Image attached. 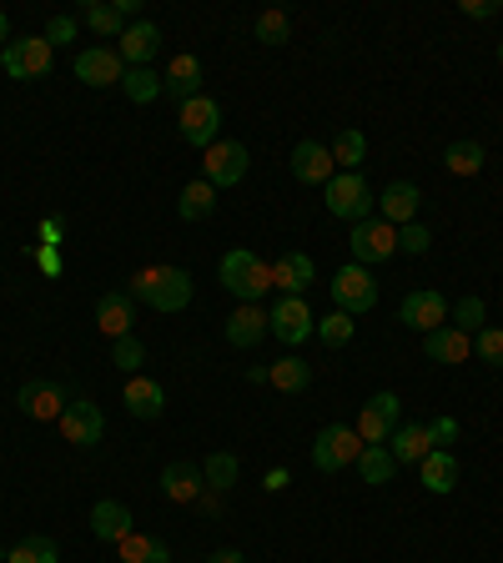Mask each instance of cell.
Returning a JSON list of instances; mask_svg holds the SVG:
<instances>
[{
    "label": "cell",
    "instance_id": "1",
    "mask_svg": "<svg viewBox=\"0 0 503 563\" xmlns=\"http://www.w3.org/2000/svg\"><path fill=\"white\" fill-rule=\"evenodd\" d=\"M127 292L136 302L156 307V312H182L192 302V272L187 267H141Z\"/></svg>",
    "mask_w": 503,
    "mask_h": 563
},
{
    "label": "cell",
    "instance_id": "48",
    "mask_svg": "<svg viewBox=\"0 0 503 563\" xmlns=\"http://www.w3.org/2000/svg\"><path fill=\"white\" fill-rule=\"evenodd\" d=\"M458 11H463V15H473V21H493V15H499L503 5H499V0H463Z\"/></svg>",
    "mask_w": 503,
    "mask_h": 563
},
{
    "label": "cell",
    "instance_id": "8",
    "mask_svg": "<svg viewBox=\"0 0 503 563\" xmlns=\"http://www.w3.org/2000/svg\"><path fill=\"white\" fill-rule=\"evenodd\" d=\"M332 302L342 307L348 317H363L378 307V282L368 267H358V262H348V267L332 272Z\"/></svg>",
    "mask_w": 503,
    "mask_h": 563
},
{
    "label": "cell",
    "instance_id": "52",
    "mask_svg": "<svg viewBox=\"0 0 503 563\" xmlns=\"http://www.w3.org/2000/svg\"><path fill=\"white\" fill-rule=\"evenodd\" d=\"M11 46V21H6V11H0V51Z\"/></svg>",
    "mask_w": 503,
    "mask_h": 563
},
{
    "label": "cell",
    "instance_id": "45",
    "mask_svg": "<svg viewBox=\"0 0 503 563\" xmlns=\"http://www.w3.org/2000/svg\"><path fill=\"white\" fill-rule=\"evenodd\" d=\"M76 31H81V21H76V15H51L46 41H51V46H66V41H76Z\"/></svg>",
    "mask_w": 503,
    "mask_h": 563
},
{
    "label": "cell",
    "instance_id": "36",
    "mask_svg": "<svg viewBox=\"0 0 503 563\" xmlns=\"http://www.w3.org/2000/svg\"><path fill=\"white\" fill-rule=\"evenodd\" d=\"M332 162L342 166V172H358V166L368 162V136L358 126H348V131H338V136H332Z\"/></svg>",
    "mask_w": 503,
    "mask_h": 563
},
{
    "label": "cell",
    "instance_id": "51",
    "mask_svg": "<svg viewBox=\"0 0 503 563\" xmlns=\"http://www.w3.org/2000/svg\"><path fill=\"white\" fill-rule=\"evenodd\" d=\"M207 563H247V559H242V549H217Z\"/></svg>",
    "mask_w": 503,
    "mask_h": 563
},
{
    "label": "cell",
    "instance_id": "33",
    "mask_svg": "<svg viewBox=\"0 0 503 563\" xmlns=\"http://www.w3.org/2000/svg\"><path fill=\"white\" fill-rule=\"evenodd\" d=\"M121 91H127L131 106H152L162 91V76H156L152 66H127V76H121Z\"/></svg>",
    "mask_w": 503,
    "mask_h": 563
},
{
    "label": "cell",
    "instance_id": "49",
    "mask_svg": "<svg viewBox=\"0 0 503 563\" xmlns=\"http://www.w3.org/2000/svg\"><path fill=\"white\" fill-rule=\"evenodd\" d=\"M61 232H66V217H61V211H51L46 222H41V246H61Z\"/></svg>",
    "mask_w": 503,
    "mask_h": 563
},
{
    "label": "cell",
    "instance_id": "17",
    "mask_svg": "<svg viewBox=\"0 0 503 563\" xmlns=\"http://www.w3.org/2000/svg\"><path fill=\"white\" fill-rule=\"evenodd\" d=\"M131 322H136V297L131 292H101L96 297V328L106 332V338H131Z\"/></svg>",
    "mask_w": 503,
    "mask_h": 563
},
{
    "label": "cell",
    "instance_id": "50",
    "mask_svg": "<svg viewBox=\"0 0 503 563\" xmlns=\"http://www.w3.org/2000/svg\"><path fill=\"white\" fill-rule=\"evenodd\" d=\"M267 493H282L287 488V468H267V483H262Z\"/></svg>",
    "mask_w": 503,
    "mask_h": 563
},
{
    "label": "cell",
    "instance_id": "21",
    "mask_svg": "<svg viewBox=\"0 0 503 563\" xmlns=\"http://www.w3.org/2000/svg\"><path fill=\"white\" fill-rule=\"evenodd\" d=\"M156 51H162V31H156L152 21H131L117 41V56L127 60V66H146Z\"/></svg>",
    "mask_w": 503,
    "mask_h": 563
},
{
    "label": "cell",
    "instance_id": "24",
    "mask_svg": "<svg viewBox=\"0 0 503 563\" xmlns=\"http://www.w3.org/2000/svg\"><path fill=\"white\" fill-rule=\"evenodd\" d=\"M418 187L413 181H387L383 187V197H378V217L383 222H393V227H408L413 217H418Z\"/></svg>",
    "mask_w": 503,
    "mask_h": 563
},
{
    "label": "cell",
    "instance_id": "46",
    "mask_svg": "<svg viewBox=\"0 0 503 563\" xmlns=\"http://www.w3.org/2000/svg\"><path fill=\"white\" fill-rule=\"evenodd\" d=\"M428 433H434V448L458 443V418H434V422H428Z\"/></svg>",
    "mask_w": 503,
    "mask_h": 563
},
{
    "label": "cell",
    "instance_id": "3",
    "mask_svg": "<svg viewBox=\"0 0 503 563\" xmlns=\"http://www.w3.org/2000/svg\"><path fill=\"white\" fill-rule=\"evenodd\" d=\"M363 438H358V428H348V422H328V428H317L313 438V468L317 473H342L358 463V453H363Z\"/></svg>",
    "mask_w": 503,
    "mask_h": 563
},
{
    "label": "cell",
    "instance_id": "38",
    "mask_svg": "<svg viewBox=\"0 0 503 563\" xmlns=\"http://www.w3.org/2000/svg\"><path fill=\"white\" fill-rule=\"evenodd\" d=\"M252 35H258L262 46H287V41H293V15L267 5V11L258 15V25H252Z\"/></svg>",
    "mask_w": 503,
    "mask_h": 563
},
{
    "label": "cell",
    "instance_id": "26",
    "mask_svg": "<svg viewBox=\"0 0 503 563\" xmlns=\"http://www.w3.org/2000/svg\"><path fill=\"white\" fill-rule=\"evenodd\" d=\"M262 338H267V312H262L258 302H252V307H237V312L227 317V342H232V347L252 352Z\"/></svg>",
    "mask_w": 503,
    "mask_h": 563
},
{
    "label": "cell",
    "instance_id": "23",
    "mask_svg": "<svg viewBox=\"0 0 503 563\" xmlns=\"http://www.w3.org/2000/svg\"><path fill=\"white\" fill-rule=\"evenodd\" d=\"M423 352H428V357H434V363H469L473 357V338L469 332H458L453 322H444V328L438 332H428V338H423Z\"/></svg>",
    "mask_w": 503,
    "mask_h": 563
},
{
    "label": "cell",
    "instance_id": "5",
    "mask_svg": "<svg viewBox=\"0 0 503 563\" xmlns=\"http://www.w3.org/2000/svg\"><path fill=\"white\" fill-rule=\"evenodd\" d=\"M373 187H368L363 181V172H338L328 181V211L332 217H342V222H368V217H373Z\"/></svg>",
    "mask_w": 503,
    "mask_h": 563
},
{
    "label": "cell",
    "instance_id": "6",
    "mask_svg": "<svg viewBox=\"0 0 503 563\" xmlns=\"http://www.w3.org/2000/svg\"><path fill=\"white\" fill-rule=\"evenodd\" d=\"M398 422H403V398L398 393H373V398L363 402V412H358V438H363L368 448H387V438L398 433Z\"/></svg>",
    "mask_w": 503,
    "mask_h": 563
},
{
    "label": "cell",
    "instance_id": "41",
    "mask_svg": "<svg viewBox=\"0 0 503 563\" xmlns=\"http://www.w3.org/2000/svg\"><path fill=\"white\" fill-rule=\"evenodd\" d=\"M11 563H61V553L46 533H31V539H21L11 549Z\"/></svg>",
    "mask_w": 503,
    "mask_h": 563
},
{
    "label": "cell",
    "instance_id": "13",
    "mask_svg": "<svg viewBox=\"0 0 503 563\" xmlns=\"http://www.w3.org/2000/svg\"><path fill=\"white\" fill-rule=\"evenodd\" d=\"M398 322L403 328H413V332H438L448 322V297L444 292H434V287H418V292H408L403 297V307H398Z\"/></svg>",
    "mask_w": 503,
    "mask_h": 563
},
{
    "label": "cell",
    "instance_id": "19",
    "mask_svg": "<svg viewBox=\"0 0 503 563\" xmlns=\"http://www.w3.org/2000/svg\"><path fill=\"white\" fill-rule=\"evenodd\" d=\"M201 81H207V70H201V60L182 51V56H172V70L162 76V91L172 96L176 106H187L192 96H201Z\"/></svg>",
    "mask_w": 503,
    "mask_h": 563
},
{
    "label": "cell",
    "instance_id": "25",
    "mask_svg": "<svg viewBox=\"0 0 503 563\" xmlns=\"http://www.w3.org/2000/svg\"><path fill=\"white\" fill-rule=\"evenodd\" d=\"M121 402H127V412L131 418H162L166 412V393H162V383H152V377H127V393H121Z\"/></svg>",
    "mask_w": 503,
    "mask_h": 563
},
{
    "label": "cell",
    "instance_id": "44",
    "mask_svg": "<svg viewBox=\"0 0 503 563\" xmlns=\"http://www.w3.org/2000/svg\"><path fill=\"white\" fill-rule=\"evenodd\" d=\"M434 246V232L423 222H408V227H398V252H408V257H423Z\"/></svg>",
    "mask_w": 503,
    "mask_h": 563
},
{
    "label": "cell",
    "instance_id": "7",
    "mask_svg": "<svg viewBox=\"0 0 503 563\" xmlns=\"http://www.w3.org/2000/svg\"><path fill=\"white\" fill-rule=\"evenodd\" d=\"M348 246H352V262H358V267H378V262L398 257V227L383 222V217H368V222L352 227Z\"/></svg>",
    "mask_w": 503,
    "mask_h": 563
},
{
    "label": "cell",
    "instance_id": "9",
    "mask_svg": "<svg viewBox=\"0 0 503 563\" xmlns=\"http://www.w3.org/2000/svg\"><path fill=\"white\" fill-rule=\"evenodd\" d=\"M247 166H252V152H247L242 141H211L207 156H201V172H207V181L217 191L237 187V181L247 176Z\"/></svg>",
    "mask_w": 503,
    "mask_h": 563
},
{
    "label": "cell",
    "instance_id": "34",
    "mask_svg": "<svg viewBox=\"0 0 503 563\" xmlns=\"http://www.w3.org/2000/svg\"><path fill=\"white\" fill-rule=\"evenodd\" d=\"M483 162H489V152H483V141H448L444 152V166L453 176H479Z\"/></svg>",
    "mask_w": 503,
    "mask_h": 563
},
{
    "label": "cell",
    "instance_id": "28",
    "mask_svg": "<svg viewBox=\"0 0 503 563\" xmlns=\"http://www.w3.org/2000/svg\"><path fill=\"white\" fill-rule=\"evenodd\" d=\"M70 15H76V21H81L91 35H111V41H121V31L131 25L127 15H121L117 5H106V0H81Z\"/></svg>",
    "mask_w": 503,
    "mask_h": 563
},
{
    "label": "cell",
    "instance_id": "37",
    "mask_svg": "<svg viewBox=\"0 0 503 563\" xmlns=\"http://www.w3.org/2000/svg\"><path fill=\"white\" fill-rule=\"evenodd\" d=\"M352 468L363 473V483H373V488H383V483H393V473H398V463H393V453H387V448H363Z\"/></svg>",
    "mask_w": 503,
    "mask_h": 563
},
{
    "label": "cell",
    "instance_id": "35",
    "mask_svg": "<svg viewBox=\"0 0 503 563\" xmlns=\"http://www.w3.org/2000/svg\"><path fill=\"white\" fill-rule=\"evenodd\" d=\"M352 332H358V317H348V312H342V307H332L328 317H317L313 338L322 342V347H348V342H352Z\"/></svg>",
    "mask_w": 503,
    "mask_h": 563
},
{
    "label": "cell",
    "instance_id": "22",
    "mask_svg": "<svg viewBox=\"0 0 503 563\" xmlns=\"http://www.w3.org/2000/svg\"><path fill=\"white\" fill-rule=\"evenodd\" d=\"M387 453L393 463H423V457L434 453V433H428V422H398V433L387 438Z\"/></svg>",
    "mask_w": 503,
    "mask_h": 563
},
{
    "label": "cell",
    "instance_id": "30",
    "mask_svg": "<svg viewBox=\"0 0 503 563\" xmlns=\"http://www.w3.org/2000/svg\"><path fill=\"white\" fill-rule=\"evenodd\" d=\"M176 211H182V222H207L211 211H217V187H211L207 176H201V181H187L182 197H176Z\"/></svg>",
    "mask_w": 503,
    "mask_h": 563
},
{
    "label": "cell",
    "instance_id": "53",
    "mask_svg": "<svg viewBox=\"0 0 503 563\" xmlns=\"http://www.w3.org/2000/svg\"><path fill=\"white\" fill-rule=\"evenodd\" d=\"M0 563H11V553H0Z\"/></svg>",
    "mask_w": 503,
    "mask_h": 563
},
{
    "label": "cell",
    "instance_id": "54",
    "mask_svg": "<svg viewBox=\"0 0 503 563\" xmlns=\"http://www.w3.org/2000/svg\"><path fill=\"white\" fill-rule=\"evenodd\" d=\"M499 60H503V41H499Z\"/></svg>",
    "mask_w": 503,
    "mask_h": 563
},
{
    "label": "cell",
    "instance_id": "16",
    "mask_svg": "<svg viewBox=\"0 0 503 563\" xmlns=\"http://www.w3.org/2000/svg\"><path fill=\"white\" fill-rule=\"evenodd\" d=\"M15 402H21L25 418L35 422H61V412H66V393H61L56 383H41V377H31V383H21V393H15Z\"/></svg>",
    "mask_w": 503,
    "mask_h": 563
},
{
    "label": "cell",
    "instance_id": "43",
    "mask_svg": "<svg viewBox=\"0 0 503 563\" xmlns=\"http://www.w3.org/2000/svg\"><path fill=\"white\" fill-rule=\"evenodd\" d=\"M473 352H479L489 367H503V328H483L473 332Z\"/></svg>",
    "mask_w": 503,
    "mask_h": 563
},
{
    "label": "cell",
    "instance_id": "32",
    "mask_svg": "<svg viewBox=\"0 0 503 563\" xmlns=\"http://www.w3.org/2000/svg\"><path fill=\"white\" fill-rule=\"evenodd\" d=\"M267 383L277 387V393H307V383H313V367H307L297 352H287V357H277V363L267 367Z\"/></svg>",
    "mask_w": 503,
    "mask_h": 563
},
{
    "label": "cell",
    "instance_id": "42",
    "mask_svg": "<svg viewBox=\"0 0 503 563\" xmlns=\"http://www.w3.org/2000/svg\"><path fill=\"white\" fill-rule=\"evenodd\" d=\"M111 363H117L127 377H136L141 363H146V347H141L136 338H117V342H111Z\"/></svg>",
    "mask_w": 503,
    "mask_h": 563
},
{
    "label": "cell",
    "instance_id": "29",
    "mask_svg": "<svg viewBox=\"0 0 503 563\" xmlns=\"http://www.w3.org/2000/svg\"><path fill=\"white\" fill-rule=\"evenodd\" d=\"M91 533L101 543H121L131 533V508L117 504V498H101V504L91 508Z\"/></svg>",
    "mask_w": 503,
    "mask_h": 563
},
{
    "label": "cell",
    "instance_id": "47",
    "mask_svg": "<svg viewBox=\"0 0 503 563\" xmlns=\"http://www.w3.org/2000/svg\"><path fill=\"white\" fill-rule=\"evenodd\" d=\"M35 267L46 272V277H61V267H66V262H61V246H35Z\"/></svg>",
    "mask_w": 503,
    "mask_h": 563
},
{
    "label": "cell",
    "instance_id": "18",
    "mask_svg": "<svg viewBox=\"0 0 503 563\" xmlns=\"http://www.w3.org/2000/svg\"><path fill=\"white\" fill-rule=\"evenodd\" d=\"M313 282H317V267L307 252H282V257L272 262V287H277L282 297H303Z\"/></svg>",
    "mask_w": 503,
    "mask_h": 563
},
{
    "label": "cell",
    "instance_id": "2",
    "mask_svg": "<svg viewBox=\"0 0 503 563\" xmlns=\"http://www.w3.org/2000/svg\"><path fill=\"white\" fill-rule=\"evenodd\" d=\"M222 287L242 307L262 302V297L272 292V262H262L252 246H232V252L222 257Z\"/></svg>",
    "mask_w": 503,
    "mask_h": 563
},
{
    "label": "cell",
    "instance_id": "4",
    "mask_svg": "<svg viewBox=\"0 0 503 563\" xmlns=\"http://www.w3.org/2000/svg\"><path fill=\"white\" fill-rule=\"evenodd\" d=\"M51 56H56V46L46 35H15L11 46L0 51V66L11 81H41V76H51Z\"/></svg>",
    "mask_w": 503,
    "mask_h": 563
},
{
    "label": "cell",
    "instance_id": "20",
    "mask_svg": "<svg viewBox=\"0 0 503 563\" xmlns=\"http://www.w3.org/2000/svg\"><path fill=\"white\" fill-rule=\"evenodd\" d=\"M162 493L172 498V504L197 508V498L207 493V478H201L197 463H166L162 468Z\"/></svg>",
    "mask_w": 503,
    "mask_h": 563
},
{
    "label": "cell",
    "instance_id": "40",
    "mask_svg": "<svg viewBox=\"0 0 503 563\" xmlns=\"http://www.w3.org/2000/svg\"><path fill=\"white\" fill-rule=\"evenodd\" d=\"M453 328L469 332V338L489 328V307H483V297H458L453 302Z\"/></svg>",
    "mask_w": 503,
    "mask_h": 563
},
{
    "label": "cell",
    "instance_id": "15",
    "mask_svg": "<svg viewBox=\"0 0 503 563\" xmlns=\"http://www.w3.org/2000/svg\"><path fill=\"white\" fill-rule=\"evenodd\" d=\"M293 176L303 187H328L332 176H338V162L322 141H297L293 146Z\"/></svg>",
    "mask_w": 503,
    "mask_h": 563
},
{
    "label": "cell",
    "instance_id": "10",
    "mask_svg": "<svg viewBox=\"0 0 503 563\" xmlns=\"http://www.w3.org/2000/svg\"><path fill=\"white\" fill-rule=\"evenodd\" d=\"M56 428H61V438H66L70 448H96L101 443V433H106V412L96 408L91 398H70Z\"/></svg>",
    "mask_w": 503,
    "mask_h": 563
},
{
    "label": "cell",
    "instance_id": "27",
    "mask_svg": "<svg viewBox=\"0 0 503 563\" xmlns=\"http://www.w3.org/2000/svg\"><path fill=\"white\" fill-rule=\"evenodd\" d=\"M418 483L428 493H453L458 488V457L453 448H434V453L418 463Z\"/></svg>",
    "mask_w": 503,
    "mask_h": 563
},
{
    "label": "cell",
    "instance_id": "12",
    "mask_svg": "<svg viewBox=\"0 0 503 563\" xmlns=\"http://www.w3.org/2000/svg\"><path fill=\"white\" fill-rule=\"evenodd\" d=\"M313 328H317V317H313V307H307L303 297H282V302L267 312V332L277 342H287V352H293L297 342L313 338Z\"/></svg>",
    "mask_w": 503,
    "mask_h": 563
},
{
    "label": "cell",
    "instance_id": "11",
    "mask_svg": "<svg viewBox=\"0 0 503 563\" xmlns=\"http://www.w3.org/2000/svg\"><path fill=\"white\" fill-rule=\"evenodd\" d=\"M176 131H182L187 146L207 152L211 141H217V131H222V106L211 101V96H192V101L182 106V117H176Z\"/></svg>",
    "mask_w": 503,
    "mask_h": 563
},
{
    "label": "cell",
    "instance_id": "14",
    "mask_svg": "<svg viewBox=\"0 0 503 563\" xmlns=\"http://www.w3.org/2000/svg\"><path fill=\"white\" fill-rule=\"evenodd\" d=\"M121 76H127V60L117 56V46H91L76 56V81H86L91 91H101V86H121Z\"/></svg>",
    "mask_w": 503,
    "mask_h": 563
},
{
    "label": "cell",
    "instance_id": "31",
    "mask_svg": "<svg viewBox=\"0 0 503 563\" xmlns=\"http://www.w3.org/2000/svg\"><path fill=\"white\" fill-rule=\"evenodd\" d=\"M117 553H121V563H172V549L162 539H152V533H136V528L117 543Z\"/></svg>",
    "mask_w": 503,
    "mask_h": 563
},
{
    "label": "cell",
    "instance_id": "39",
    "mask_svg": "<svg viewBox=\"0 0 503 563\" xmlns=\"http://www.w3.org/2000/svg\"><path fill=\"white\" fill-rule=\"evenodd\" d=\"M237 473H242V463H237V453H211L207 463H201V478H207L211 493H227L237 483Z\"/></svg>",
    "mask_w": 503,
    "mask_h": 563
}]
</instances>
